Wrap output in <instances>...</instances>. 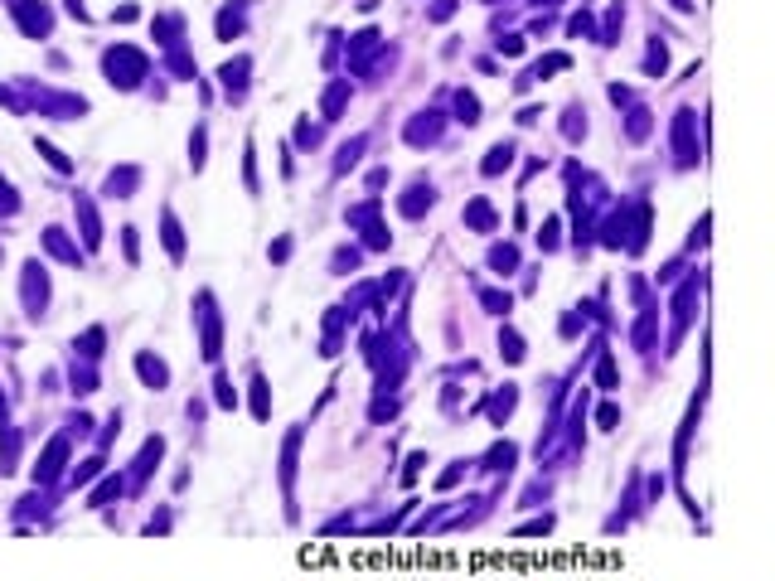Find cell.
I'll list each match as a JSON object with an SVG mask.
<instances>
[{"label": "cell", "instance_id": "obj_1", "mask_svg": "<svg viewBox=\"0 0 775 581\" xmlns=\"http://www.w3.org/2000/svg\"><path fill=\"white\" fill-rule=\"evenodd\" d=\"M102 68H107V83L112 88H136L141 78H146V54L141 49H131V44H116V49H107V59H102Z\"/></svg>", "mask_w": 775, "mask_h": 581}, {"label": "cell", "instance_id": "obj_2", "mask_svg": "<svg viewBox=\"0 0 775 581\" xmlns=\"http://www.w3.org/2000/svg\"><path fill=\"white\" fill-rule=\"evenodd\" d=\"M44 305H49V277H44L39 262H24V310H29V320H39Z\"/></svg>", "mask_w": 775, "mask_h": 581}, {"label": "cell", "instance_id": "obj_3", "mask_svg": "<svg viewBox=\"0 0 775 581\" xmlns=\"http://www.w3.org/2000/svg\"><path fill=\"white\" fill-rule=\"evenodd\" d=\"M15 20H20V29L29 39H49V29H54V15L39 0H15Z\"/></svg>", "mask_w": 775, "mask_h": 581}, {"label": "cell", "instance_id": "obj_4", "mask_svg": "<svg viewBox=\"0 0 775 581\" xmlns=\"http://www.w3.org/2000/svg\"><path fill=\"white\" fill-rule=\"evenodd\" d=\"M63 460H68V436H54L49 441V451H44V460L34 465V480L39 484H54L63 475Z\"/></svg>", "mask_w": 775, "mask_h": 581}, {"label": "cell", "instance_id": "obj_5", "mask_svg": "<svg viewBox=\"0 0 775 581\" xmlns=\"http://www.w3.org/2000/svg\"><path fill=\"white\" fill-rule=\"evenodd\" d=\"M674 146H678V165H698V146H693V111H678L674 116Z\"/></svg>", "mask_w": 775, "mask_h": 581}, {"label": "cell", "instance_id": "obj_6", "mask_svg": "<svg viewBox=\"0 0 775 581\" xmlns=\"http://www.w3.org/2000/svg\"><path fill=\"white\" fill-rule=\"evenodd\" d=\"M199 320H204V359H218V315H213V295H199Z\"/></svg>", "mask_w": 775, "mask_h": 581}, {"label": "cell", "instance_id": "obj_7", "mask_svg": "<svg viewBox=\"0 0 775 581\" xmlns=\"http://www.w3.org/2000/svg\"><path fill=\"white\" fill-rule=\"evenodd\" d=\"M247 68H252L247 59H233V63H223V68H218V78H223V93L233 97V102L247 93Z\"/></svg>", "mask_w": 775, "mask_h": 581}, {"label": "cell", "instance_id": "obj_8", "mask_svg": "<svg viewBox=\"0 0 775 581\" xmlns=\"http://www.w3.org/2000/svg\"><path fill=\"white\" fill-rule=\"evenodd\" d=\"M136 373H141V383H146V387H155V392L170 383V369H165V364H160L155 354H136Z\"/></svg>", "mask_w": 775, "mask_h": 581}, {"label": "cell", "instance_id": "obj_9", "mask_svg": "<svg viewBox=\"0 0 775 581\" xmlns=\"http://www.w3.org/2000/svg\"><path fill=\"white\" fill-rule=\"evenodd\" d=\"M136 185H141V170H136V165H121V170L107 175V199H131Z\"/></svg>", "mask_w": 775, "mask_h": 581}, {"label": "cell", "instance_id": "obj_10", "mask_svg": "<svg viewBox=\"0 0 775 581\" xmlns=\"http://www.w3.org/2000/svg\"><path fill=\"white\" fill-rule=\"evenodd\" d=\"M44 247H49L59 262H68V267H78V262H83V252H78V247L63 238V228H44Z\"/></svg>", "mask_w": 775, "mask_h": 581}, {"label": "cell", "instance_id": "obj_11", "mask_svg": "<svg viewBox=\"0 0 775 581\" xmlns=\"http://www.w3.org/2000/svg\"><path fill=\"white\" fill-rule=\"evenodd\" d=\"M73 208H78V223H83V242L97 247V242H102V223H97L93 199H83V194H78V199H73Z\"/></svg>", "mask_w": 775, "mask_h": 581}, {"label": "cell", "instance_id": "obj_12", "mask_svg": "<svg viewBox=\"0 0 775 581\" xmlns=\"http://www.w3.org/2000/svg\"><path fill=\"white\" fill-rule=\"evenodd\" d=\"M509 165H514V141H499V146H489L480 175H499V170H509Z\"/></svg>", "mask_w": 775, "mask_h": 581}, {"label": "cell", "instance_id": "obj_13", "mask_svg": "<svg viewBox=\"0 0 775 581\" xmlns=\"http://www.w3.org/2000/svg\"><path fill=\"white\" fill-rule=\"evenodd\" d=\"M466 223H470L475 233H494V208H489L484 199H470V203H466Z\"/></svg>", "mask_w": 775, "mask_h": 581}, {"label": "cell", "instance_id": "obj_14", "mask_svg": "<svg viewBox=\"0 0 775 581\" xmlns=\"http://www.w3.org/2000/svg\"><path fill=\"white\" fill-rule=\"evenodd\" d=\"M252 417H257V421L272 417V387H267L262 373H252Z\"/></svg>", "mask_w": 775, "mask_h": 581}, {"label": "cell", "instance_id": "obj_15", "mask_svg": "<svg viewBox=\"0 0 775 581\" xmlns=\"http://www.w3.org/2000/svg\"><path fill=\"white\" fill-rule=\"evenodd\" d=\"M344 102H349V83H330V93H325V102H320L325 121H335V116L344 111Z\"/></svg>", "mask_w": 775, "mask_h": 581}, {"label": "cell", "instance_id": "obj_16", "mask_svg": "<svg viewBox=\"0 0 775 581\" xmlns=\"http://www.w3.org/2000/svg\"><path fill=\"white\" fill-rule=\"evenodd\" d=\"M397 208H402L407 218H417L422 208H431V185H412V189H407V199H402Z\"/></svg>", "mask_w": 775, "mask_h": 581}, {"label": "cell", "instance_id": "obj_17", "mask_svg": "<svg viewBox=\"0 0 775 581\" xmlns=\"http://www.w3.org/2000/svg\"><path fill=\"white\" fill-rule=\"evenodd\" d=\"M160 451H165V441H160V436H151V441H146V451H141V460H136V484H141L146 475H151V470H155Z\"/></svg>", "mask_w": 775, "mask_h": 581}, {"label": "cell", "instance_id": "obj_18", "mask_svg": "<svg viewBox=\"0 0 775 581\" xmlns=\"http://www.w3.org/2000/svg\"><path fill=\"white\" fill-rule=\"evenodd\" d=\"M296 451H300V431H291L286 451H282V484H286V494H291V480H296Z\"/></svg>", "mask_w": 775, "mask_h": 581}, {"label": "cell", "instance_id": "obj_19", "mask_svg": "<svg viewBox=\"0 0 775 581\" xmlns=\"http://www.w3.org/2000/svg\"><path fill=\"white\" fill-rule=\"evenodd\" d=\"M165 247H170V257L180 262L185 257V233H180V223H175V213L165 208Z\"/></svg>", "mask_w": 775, "mask_h": 581}, {"label": "cell", "instance_id": "obj_20", "mask_svg": "<svg viewBox=\"0 0 775 581\" xmlns=\"http://www.w3.org/2000/svg\"><path fill=\"white\" fill-rule=\"evenodd\" d=\"M359 150H364V136H354L349 146H339V160H335V175H344V170H354V165H359Z\"/></svg>", "mask_w": 775, "mask_h": 581}, {"label": "cell", "instance_id": "obj_21", "mask_svg": "<svg viewBox=\"0 0 775 581\" xmlns=\"http://www.w3.org/2000/svg\"><path fill=\"white\" fill-rule=\"evenodd\" d=\"M489 267H494L499 277H509V272L519 267V252H514V247L504 242V247H494V252H489Z\"/></svg>", "mask_w": 775, "mask_h": 581}, {"label": "cell", "instance_id": "obj_22", "mask_svg": "<svg viewBox=\"0 0 775 581\" xmlns=\"http://www.w3.org/2000/svg\"><path fill=\"white\" fill-rule=\"evenodd\" d=\"M116 494H121V475H112V480H102V484H97V489H93V499H88V504H93V509H107V504H112Z\"/></svg>", "mask_w": 775, "mask_h": 581}, {"label": "cell", "instance_id": "obj_23", "mask_svg": "<svg viewBox=\"0 0 775 581\" xmlns=\"http://www.w3.org/2000/svg\"><path fill=\"white\" fill-rule=\"evenodd\" d=\"M233 34H243V10L228 5V10L218 15V39H233Z\"/></svg>", "mask_w": 775, "mask_h": 581}, {"label": "cell", "instance_id": "obj_24", "mask_svg": "<svg viewBox=\"0 0 775 581\" xmlns=\"http://www.w3.org/2000/svg\"><path fill=\"white\" fill-rule=\"evenodd\" d=\"M664 68H669V49L654 39L650 44V59H645V73H654V78H664Z\"/></svg>", "mask_w": 775, "mask_h": 581}, {"label": "cell", "instance_id": "obj_25", "mask_svg": "<svg viewBox=\"0 0 775 581\" xmlns=\"http://www.w3.org/2000/svg\"><path fill=\"white\" fill-rule=\"evenodd\" d=\"M456 111H461L466 126H475V121H480V102H475V93H456Z\"/></svg>", "mask_w": 775, "mask_h": 581}, {"label": "cell", "instance_id": "obj_26", "mask_svg": "<svg viewBox=\"0 0 775 581\" xmlns=\"http://www.w3.org/2000/svg\"><path fill=\"white\" fill-rule=\"evenodd\" d=\"M499 354H504L509 364H523V339H519L514 330H504V339H499Z\"/></svg>", "mask_w": 775, "mask_h": 581}, {"label": "cell", "instance_id": "obj_27", "mask_svg": "<svg viewBox=\"0 0 775 581\" xmlns=\"http://www.w3.org/2000/svg\"><path fill=\"white\" fill-rule=\"evenodd\" d=\"M39 155H44V160H49V165H54V170H59V175H68V170H73V160H68V155H63V150H54V146H49V141H39Z\"/></svg>", "mask_w": 775, "mask_h": 581}, {"label": "cell", "instance_id": "obj_28", "mask_svg": "<svg viewBox=\"0 0 775 581\" xmlns=\"http://www.w3.org/2000/svg\"><path fill=\"white\" fill-rule=\"evenodd\" d=\"M514 456H519V451H514L509 441H504V446H494V451H489V470H504V475H509V465H514Z\"/></svg>", "mask_w": 775, "mask_h": 581}, {"label": "cell", "instance_id": "obj_29", "mask_svg": "<svg viewBox=\"0 0 775 581\" xmlns=\"http://www.w3.org/2000/svg\"><path fill=\"white\" fill-rule=\"evenodd\" d=\"M480 300H484V310H489V315H504V310L514 305V300H509V290H480Z\"/></svg>", "mask_w": 775, "mask_h": 581}, {"label": "cell", "instance_id": "obj_30", "mask_svg": "<svg viewBox=\"0 0 775 581\" xmlns=\"http://www.w3.org/2000/svg\"><path fill=\"white\" fill-rule=\"evenodd\" d=\"M243 175H247V189L257 194L262 185H257V155H252V141H247V150H243Z\"/></svg>", "mask_w": 775, "mask_h": 581}, {"label": "cell", "instance_id": "obj_31", "mask_svg": "<svg viewBox=\"0 0 775 581\" xmlns=\"http://www.w3.org/2000/svg\"><path fill=\"white\" fill-rule=\"evenodd\" d=\"M190 165L204 170V126H194V136H190Z\"/></svg>", "mask_w": 775, "mask_h": 581}, {"label": "cell", "instance_id": "obj_32", "mask_svg": "<svg viewBox=\"0 0 775 581\" xmlns=\"http://www.w3.org/2000/svg\"><path fill=\"white\" fill-rule=\"evenodd\" d=\"M645 131H650V111H645V107H635V111H630V141H640Z\"/></svg>", "mask_w": 775, "mask_h": 581}, {"label": "cell", "instance_id": "obj_33", "mask_svg": "<svg viewBox=\"0 0 775 581\" xmlns=\"http://www.w3.org/2000/svg\"><path fill=\"white\" fill-rule=\"evenodd\" d=\"M73 349H83L88 359H97V354H102V330H88V334H83V344H73Z\"/></svg>", "mask_w": 775, "mask_h": 581}, {"label": "cell", "instance_id": "obj_34", "mask_svg": "<svg viewBox=\"0 0 775 581\" xmlns=\"http://www.w3.org/2000/svg\"><path fill=\"white\" fill-rule=\"evenodd\" d=\"M218 392H213V397H218V407H238V392H233V383H228V378H218Z\"/></svg>", "mask_w": 775, "mask_h": 581}, {"label": "cell", "instance_id": "obj_35", "mask_svg": "<svg viewBox=\"0 0 775 581\" xmlns=\"http://www.w3.org/2000/svg\"><path fill=\"white\" fill-rule=\"evenodd\" d=\"M509 407H514V387H504V392L494 397V421H504V417H509Z\"/></svg>", "mask_w": 775, "mask_h": 581}, {"label": "cell", "instance_id": "obj_36", "mask_svg": "<svg viewBox=\"0 0 775 581\" xmlns=\"http://www.w3.org/2000/svg\"><path fill=\"white\" fill-rule=\"evenodd\" d=\"M596 421H601V426L611 431V426L620 421V407H615V402H601V412H596Z\"/></svg>", "mask_w": 775, "mask_h": 581}, {"label": "cell", "instance_id": "obj_37", "mask_svg": "<svg viewBox=\"0 0 775 581\" xmlns=\"http://www.w3.org/2000/svg\"><path fill=\"white\" fill-rule=\"evenodd\" d=\"M97 470H102V460H97V456H93V460H83V465L73 470V484H88V480L97 475Z\"/></svg>", "mask_w": 775, "mask_h": 581}, {"label": "cell", "instance_id": "obj_38", "mask_svg": "<svg viewBox=\"0 0 775 581\" xmlns=\"http://www.w3.org/2000/svg\"><path fill=\"white\" fill-rule=\"evenodd\" d=\"M499 54L519 59V54H523V39H519V34H504V39H499Z\"/></svg>", "mask_w": 775, "mask_h": 581}, {"label": "cell", "instance_id": "obj_39", "mask_svg": "<svg viewBox=\"0 0 775 581\" xmlns=\"http://www.w3.org/2000/svg\"><path fill=\"white\" fill-rule=\"evenodd\" d=\"M596 378H601V387H615V359H611V354L601 359V373H596Z\"/></svg>", "mask_w": 775, "mask_h": 581}, {"label": "cell", "instance_id": "obj_40", "mask_svg": "<svg viewBox=\"0 0 775 581\" xmlns=\"http://www.w3.org/2000/svg\"><path fill=\"white\" fill-rule=\"evenodd\" d=\"M296 141H300V146H315V141H320V131H315L310 121H300V126H296Z\"/></svg>", "mask_w": 775, "mask_h": 581}, {"label": "cell", "instance_id": "obj_41", "mask_svg": "<svg viewBox=\"0 0 775 581\" xmlns=\"http://www.w3.org/2000/svg\"><path fill=\"white\" fill-rule=\"evenodd\" d=\"M548 528H553V518L543 513V518H533V523H523V528H519V538H528V533H548Z\"/></svg>", "mask_w": 775, "mask_h": 581}, {"label": "cell", "instance_id": "obj_42", "mask_svg": "<svg viewBox=\"0 0 775 581\" xmlns=\"http://www.w3.org/2000/svg\"><path fill=\"white\" fill-rule=\"evenodd\" d=\"M451 15H456V0H436V5H431V20H436V24L451 20Z\"/></svg>", "mask_w": 775, "mask_h": 581}, {"label": "cell", "instance_id": "obj_43", "mask_svg": "<svg viewBox=\"0 0 775 581\" xmlns=\"http://www.w3.org/2000/svg\"><path fill=\"white\" fill-rule=\"evenodd\" d=\"M538 242H543V252H553V247H558V223H548V228L538 233Z\"/></svg>", "mask_w": 775, "mask_h": 581}, {"label": "cell", "instance_id": "obj_44", "mask_svg": "<svg viewBox=\"0 0 775 581\" xmlns=\"http://www.w3.org/2000/svg\"><path fill=\"white\" fill-rule=\"evenodd\" d=\"M121 247H126V262H136V228H121Z\"/></svg>", "mask_w": 775, "mask_h": 581}, {"label": "cell", "instance_id": "obj_45", "mask_svg": "<svg viewBox=\"0 0 775 581\" xmlns=\"http://www.w3.org/2000/svg\"><path fill=\"white\" fill-rule=\"evenodd\" d=\"M422 465H427V456H412V460H407V470H402V480L412 484L417 475H422Z\"/></svg>", "mask_w": 775, "mask_h": 581}, {"label": "cell", "instance_id": "obj_46", "mask_svg": "<svg viewBox=\"0 0 775 581\" xmlns=\"http://www.w3.org/2000/svg\"><path fill=\"white\" fill-rule=\"evenodd\" d=\"M291 257V238H277V242H272V262H286Z\"/></svg>", "mask_w": 775, "mask_h": 581}, {"label": "cell", "instance_id": "obj_47", "mask_svg": "<svg viewBox=\"0 0 775 581\" xmlns=\"http://www.w3.org/2000/svg\"><path fill=\"white\" fill-rule=\"evenodd\" d=\"M538 116H543V107H523V111H519V126H533Z\"/></svg>", "mask_w": 775, "mask_h": 581}, {"label": "cell", "instance_id": "obj_48", "mask_svg": "<svg viewBox=\"0 0 775 581\" xmlns=\"http://www.w3.org/2000/svg\"><path fill=\"white\" fill-rule=\"evenodd\" d=\"M112 20H121V24H131V20H136V5H121V10H112Z\"/></svg>", "mask_w": 775, "mask_h": 581}, {"label": "cell", "instance_id": "obj_49", "mask_svg": "<svg viewBox=\"0 0 775 581\" xmlns=\"http://www.w3.org/2000/svg\"><path fill=\"white\" fill-rule=\"evenodd\" d=\"M68 15H73V20H88V5H83V0H68Z\"/></svg>", "mask_w": 775, "mask_h": 581}, {"label": "cell", "instance_id": "obj_50", "mask_svg": "<svg viewBox=\"0 0 775 581\" xmlns=\"http://www.w3.org/2000/svg\"><path fill=\"white\" fill-rule=\"evenodd\" d=\"M669 5H674V10H693V0H669Z\"/></svg>", "mask_w": 775, "mask_h": 581}, {"label": "cell", "instance_id": "obj_51", "mask_svg": "<svg viewBox=\"0 0 775 581\" xmlns=\"http://www.w3.org/2000/svg\"><path fill=\"white\" fill-rule=\"evenodd\" d=\"M0 426H5V397H0Z\"/></svg>", "mask_w": 775, "mask_h": 581}]
</instances>
